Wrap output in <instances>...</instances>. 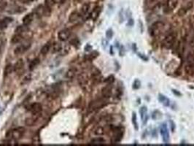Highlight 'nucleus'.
Returning <instances> with one entry per match:
<instances>
[{
	"label": "nucleus",
	"mask_w": 194,
	"mask_h": 146,
	"mask_svg": "<svg viewBox=\"0 0 194 146\" xmlns=\"http://www.w3.org/2000/svg\"><path fill=\"white\" fill-rule=\"evenodd\" d=\"M24 133H25V129L23 127H18V128L13 129L8 131L6 134V137L12 139V140H18L22 138Z\"/></svg>",
	"instance_id": "1"
},
{
	"label": "nucleus",
	"mask_w": 194,
	"mask_h": 146,
	"mask_svg": "<svg viewBox=\"0 0 194 146\" xmlns=\"http://www.w3.org/2000/svg\"><path fill=\"white\" fill-rule=\"evenodd\" d=\"M177 34L175 32H170L165 37L164 40H163V46L166 48L169 49L173 47L176 42Z\"/></svg>",
	"instance_id": "2"
},
{
	"label": "nucleus",
	"mask_w": 194,
	"mask_h": 146,
	"mask_svg": "<svg viewBox=\"0 0 194 146\" xmlns=\"http://www.w3.org/2000/svg\"><path fill=\"white\" fill-rule=\"evenodd\" d=\"M185 72L188 74H191V73L194 72V53L193 52L188 53V56H187Z\"/></svg>",
	"instance_id": "3"
},
{
	"label": "nucleus",
	"mask_w": 194,
	"mask_h": 146,
	"mask_svg": "<svg viewBox=\"0 0 194 146\" xmlns=\"http://www.w3.org/2000/svg\"><path fill=\"white\" fill-rule=\"evenodd\" d=\"M164 27V24L162 21H156L154 24H152V26L150 28V33L152 36H157Z\"/></svg>",
	"instance_id": "4"
},
{
	"label": "nucleus",
	"mask_w": 194,
	"mask_h": 146,
	"mask_svg": "<svg viewBox=\"0 0 194 146\" xmlns=\"http://www.w3.org/2000/svg\"><path fill=\"white\" fill-rule=\"evenodd\" d=\"M113 132H114V140L115 143H118L122 140L124 134V129L121 126H117L113 128Z\"/></svg>",
	"instance_id": "5"
},
{
	"label": "nucleus",
	"mask_w": 194,
	"mask_h": 146,
	"mask_svg": "<svg viewBox=\"0 0 194 146\" xmlns=\"http://www.w3.org/2000/svg\"><path fill=\"white\" fill-rule=\"evenodd\" d=\"M160 133L161 134L162 139H163V143L168 144L169 143V130H168L166 124H162L160 126Z\"/></svg>",
	"instance_id": "6"
},
{
	"label": "nucleus",
	"mask_w": 194,
	"mask_h": 146,
	"mask_svg": "<svg viewBox=\"0 0 194 146\" xmlns=\"http://www.w3.org/2000/svg\"><path fill=\"white\" fill-rule=\"evenodd\" d=\"M31 47V43H26L24 44H21L20 45H18L16 48L14 50V54L18 56V55H21L22 53H25L27 50L29 49V48Z\"/></svg>",
	"instance_id": "7"
},
{
	"label": "nucleus",
	"mask_w": 194,
	"mask_h": 146,
	"mask_svg": "<svg viewBox=\"0 0 194 146\" xmlns=\"http://www.w3.org/2000/svg\"><path fill=\"white\" fill-rule=\"evenodd\" d=\"M104 105H105V100L104 99H97V100L93 101L90 103L88 110L90 111H93L95 110L99 109Z\"/></svg>",
	"instance_id": "8"
},
{
	"label": "nucleus",
	"mask_w": 194,
	"mask_h": 146,
	"mask_svg": "<svg viewBox=\"0 0 194 146\" xmlns=\"http://www.w3.org/2000/svg\"><path fill=\"white\" fill-rule=\"evenodd\" d=\"M177 0H167L164 6V12L167 13L172 12L177 6Z\"/></svg>",
	"instance_id": "9"
},
{
	"label": "nucleus",
	"mask_w": 194,
	"mask_h": 146,
	"mask_svg": "<svg viewBox=\"0 0 194 146\" xmlns=\"http://www.w3.org/2000/svg\"><path fill=\"white\" fill-rule=\"evenodd\" d=\"M42 110V106L41 104L38 103V102L32 103L29 107V110L31 113L34 114V115H37V114L40 113Z\"/></svg>",
	"instance_id": "10"
},
{
	"label": "nucleus",
	"mask_w": 194,
	"mask_h": 146,
	"mask_svg": "<svg viewBox=\"0 0 194 146\" xmlns=\"http://www.w3.org/2000/svg\"><path fill=\"white\" fill-rule=\"evenodd\" d=\"M70 35H71V32H70V29H64L61 30V31L58 33V40H61V41L64 42L67 41V40L70 38Z\"/></svg>",
	"instance_id": "11"
},
{
	"label": "nucleus",
	"mask_w": 194,
	"mask_h": 146,
	"mask_svg": "<svg viewBox=\"0 0 194 146\" xmlns=\"http://www.w3.org/2000/svg\"><path fill=\"white\" fill-rule=\"evenodd\" d=\"M139 113H140L141 119H142L143 124H147V121H148V116H147V108L145 106L142 107L139 109Z\"/></svg>",
	"instance_id": "12"
},
{
	"label": "nucleus",
	"mask_w": 194,
	"mask_h": 146,
	"mask_svg": "<svg viewBox=\"0 0 194 146\" xmlns=\"http://www.w3.org/2000/svg\"><path fill=\"white\" fill-rule=\"evenodd\" d=\"M13 22V18L10 17H5L0 21V29H5L10 23Z\"/></svg>",
	"instance_id": "13"
},
{
	"label": "nucleus",
	"mask_w": 194,
	"mask_h": 146,
	"mask_svg": "<svg viewBox=\"0 0 194 146\" xmlns=\"http://www.w3.org/2000/svg\"><path fill=\"white\" fill-rule=\"evenodd\" d=\"M192 7H193V3L192 2H189V3H188V5H185V7L180 8L179 10L178 11V15H179V16H183V15H185V14L187 13V12L192 8Z\"/></svg>",
	"instance_id": "14"
},
{
	"label": "nucleus",
	"mask_w": 194,
	"mask_h": 146,
	"mask_svg": "<svg viewBox=\"0 0 194 146\" xmlns=\"http://www.w3.org/2000/svg\"><path fill=\"white\" fill-rule=\"evenodd\" d=\"M33 19H34V14L33 13H28L23 18L22 21H23V24L24 26H28L31 24V22L33 21Z\"/></svg>",
	"instance_id": "15"
},
{
	"label": "nucleus",
	"mask_w": 194,
	"mask_h": 146,
	"mask_svg": "<svg viewBox=\"0 0 194 146\" xmlns=\"http://www.w3.org/2000/svg\"><path fill=\"white\" fill-rule=\"evenodd\" d=\"M101 10H102L101 8H100L99 6L96 7V8H94V9L93 10V11L90 13V14L89 16H90V18H92L93 20H96L97 19V18L99 16V14H100V13H101Z\"/></svg>",
	"instance_id": "16"
},
{
	"label": "nucleus",
	"mask_w": 194,
	"mask_h": 146,
	"mask_svg": "<svg viewBox=\"0 0 194 146\" xmlns=\"http://www.w3.org/2000/svg\"><path fill=\"white\" fill-rule=\"evenodd\" d=\"M159 100L163 106L165 107H169L170 105V100L166 97V96H164L162 94H159Z\"/></svg>",
	"instance_id": "17"
},
{
	"label": "nucleus",
	"mask_w": 194,
	"mask_h": 146,
	"mask_svg": "<svg viewBox=\"0 0 194 146\" xmlns=\"http://www.w3.org/2000/svg\"><path fill=\"white\" fill-rule=\"evenodd\" d=\"M24 60L23 59H18V61H17L16 63L14 64L13 67H14V71L16 72H21V70H22L23 69H24Z\"/></svg>",
	"instance_id": "18"
},
{
	"label": "nucleus",
	"mask_w": 194,
	"mask_h": 146,
	"mask_svg": "<svg viewBox=\"0 0 194 146\" xmlns=\"http://www.w3.org/2000/svg\"><path fill=\"white\" fill-rule=\"evenodd\" d=\"M61 50V45L60 43H57V42H56V43H53V44L51 45V50L53 53H58V52H59Z\"/></svg>",
	"instance_id": "19"
},
{
	"label": "nucleus",
	"mask_w": 194,
	"mask_h": 146,
	"mask_svg": "<svg viewBox=\"0 0 194 146\" xmlns=\"http://www.w3.org/2000/svg\"><path fill=\"white\" fill-rule=\"evenodd\" d=\"M80 15L77 12H72L71 14L70 15V16H69V22L70 23H74L75 22V21H77V20L79 19V18H80Z\"/></svg>",
	"instance_id": "20"
},
{
	"label": "nucleus",
	"mask_w": 194,
	"mask_h": 146,
	"mask_svg": "<svg viewBox=\"0 0 194 146\" xmlns=\"http://www.w3.org/2000/svg\"><path fill=\"white\" fill-rule=\"evenodd\" d=\"M13 70H14V67L12 64H7L6 66H5V69H4V76L8 77V75H10L12 73Z\"/></svg>",
	"instance_id": "21"
},
{
	"label": "nucleus",
	"mask_w": 194,
	"mask_h": 146,
	"mask_svg": "<svg viewBox=\"0 0 194 146\" xmlns=\"http://www.w3.org/2000/svg\"><path fill=\"white\" fill-rule=\"evenodd\" d=\"M51 44L50 43H46L45 45H43V47L42 48L41 50H40V53L42 55H46L47 54V53L51 50Z\"/></svg>",
	"instance_id": "22"
},
{
	"label": "nucleus",
	"mask_w": 194,
	"mask_h": 146,
	"mask_svg": "<svg viewBox=\"0 0 194 146\" xmlns=\"http://www.w3.org/2000/svg\"><path fill=\"white\" fill-rule=\"evenodd\" d=\"M23 40V36L21 35V34H18V33H15V35L12 37L11 39V43H13V44H17V43H19L21 40Z\"/></svg>",
	"instance_id": "23"
},
{
	"label": "nucleus",
	"mask_w": 194,
	"mask_h": 146,
	"mask_svg": "<svg viewBox=\"0 0 194 146\" xmlns=\"http://www.w3.org/2000/svg\"><path fill=\"white\" fill-rule=\"evenodd\" d=\"M111 88L109 87V86H107V87L104 88V89H102V96L103 97L105 98V99L110 97V96H111Z\"/></svg>",
	"instance_id": "24"
},
{
	"label": "nucleus",
	"mask_w": 194,
	"mask_h": 146,
	"mask_svg": "<svg viewBox=\"0 0 194 146\" xmlns=\"http://www.w3.org/2000/svg\"><path fill=\"white\" fill-rule=\"evenodd\" d=\"M76 69L74 68H70L66 73V78L68 79H72L74 78L75 76Z\"/></svg>",
	"instance_id": "25"
},
{
	"label": "nucleus",
	"mask_w": 194,
	"mask_h": 146,
	"mask_svg": "<svg viewBox=\"0 0 194 146\" xmlns=\"http://www.w3.org/2000/svg\"><path fill=\"white\" fill-rule=\"evenodd\" d=\"M37 118H34V117H30V118H27L25 120V124L26 125L29 126H31L34 125L37 121Z\"/></svg>",
	"instance_id": "26"
},
{
	"label": "nucleus",
	"mask_w": 194,
	"mask_h": 146,
	"mask_svg": "<svg viewBox=\"0 0 194 146\" xmlns=\"http://www.w3.org/2000/svg\"><path fill=\"white\" fill-rule=\"evenodd\" d=\"M90 4L88 3H86V4H84V5H83V7H82L81 8V13L83 15H86V14L88 13L89 12V9H90Z\"/></svg>",
	"instance_id": "27"
},
{
	"label": "nucleus",
	"mask_w": 194,
	"mask_h": 146,
	"mask_svg": "<svg viewBox=\"0 0 194 146\" xmlns=\"http://www.w3.org/2000/svg\"><path fill=\"white\" fill-rule=\"evenodd\" d=\"M56 2V0H45V5L46 8L48 9H51L55 5Z\"/></svg>",
	"instance_id": "28"
},
{
	"label": "nucleus",
	"mask_w": 194,
	"mask_h": 146,
	"mask_svg": "<svg viewBox=\"0 0 194 146\" xmlns=\"http://www.w3.org/2000/svg\"><path fill=\"white\" fill-rule=\"evenodd\" d=\"M132 124H133L135 130L139 129V126H138V123H137V119H136V115L135 113V112H132Z\"/></svg>",
	"instance_id": "29"
},
{
	"label": "nucleus",
	"mask_w": 194,
	"mask_h": 146,
	"mask_svg": "<svg viewBox=\"0 0 194 146\" xmlns=\"http://www.w3.org/2000/svg\"><path fill=\"white\" fill-rule=\"evenodd\" d=\"M40 60L39 59H37V58L31 61V63H30V64H29L30 70H32V69H34V68H35L36 66L39 64H40Z\"/></svg>",
	"instance_id": "30"
},
{
	"label": "nucleus",
	"mask_w": 194,
	"mask_h": 146,
	"mask_svg": "<svg viewBox=\"0 0 194 146\" xmlns=\"http://www.w3.org/2000/svg\"><path fill=\"white\" fill-rule=\"evenodd\" d=\"M94 134L97 136H102L104 134V129L102 126H99L95 129Z\"/></svg>",
	"instance_id": "31"
},
{
	"label": "nucleus",
	"mask_w": 194,
	"mask_h": 146,
	"mask_svg": "<svg viewBox=\"0 0 194 146\" xmlns=\"http://www.w3.org/2000/svg\"><path fill=\"white\" fill-rule=\"evenodd\" d=\"M104 143H105V140L103 138H101V137L95 138L91 141V143H93V144H104Z\"/></svg>",
	"instance_id": "32"
},
{
	"label": "nucleus",
	"mask_w": 194,
	"mask_h": 146,
	"mask_svg": "<svg viewBox=\"0 0 194 146\" xmlns=\"http://www.w3.org/2000/svg\"><path fill=\"white\" fill-rule=\"evenodd\" d=\"M26 29V26H24V24H23V26H19V27L15 29V32L18 33V34H21L22 32H24V31H25Z\"/></svg>",
	"instance_id": "33"
},
{
	"label": "nucleus",
	"mask_w": 194,
	"mask_h": 146,
	"mask_svg": "<svg viewBox=\"0 0 194 146\" xmlns=\"http://www.w3.org/2000/svg\"><path fill=\"white\" fill-rule=\"evenodd\" d=\"M141 86V83L140 81H139L138 79H136V80L134 81V83H133V89H135V90H136V89H139V88H140Z\"/></svg>",
	"instance_id": "34"
},
{
	"label": "nucleus",
	"mask_w": 194,
	"mask_h": 146,
	"mask_svg": "<svg viewBox=\"0 0 194 146\" xmlns=\"http://www.w3.org/2000/svg\"><path fill=\"white\" fill-rule=\"evenodd\" d=\"M113 31L111 29H110L107 30V31H106V37H107V39H111L112 37H113Z\"/></svg>",
	"instance_id": "35"
},
{
	"label": "nucleus",
	"mask_w": 194,
	"mask_h": 146,
	"mask_svg": "<svg viewBox=\"0 0 194 146\" xmlns=\"http://www.w3.org/2000/svg\"><path fill=\"white\" fill-rule=\"evenodd\" d=\"M7 6V3L3 1V0H0V11L3 10L5 8V7Z\"/></svg>",
	"instance_id": "36"
},
{
	"label": "nucleus",
	"mask_w": 194,
	"mask_h": 146,
	"mask_svg": "<svg viewBox=\"0 0 194 146\" xmlns=\"http://www.w3.org/2000/svg\"><path fill=\"white\" fill-rule=\"evenodd\" d=\"M113 81H114V77H113V75L110 76V77H109L107 79V80H106V82H107V83H108L109 84L112 83Z\"/></svg>",
	"instance_id": "37"
},
{
	"label": "nucleus",
	"mask_w": 194,
	"mask_h": 146,
	"mask_svg": "<svg viewBox=\"0 0 194 146\" xmlns=\"http://www.w3.org/2000/svg\"><path fill=\"white\" fill-rule=\"evenodd\" d=\"M134 24V20L132 19V18H130V19L129 20V21H128V26H129V27H133Z\"/></svg>",
	"instance_id": "38"
},
{
	"label": "nucleus",
	"mask_w": 194,
	"mask_h": 146,
	"mask_svg": "<svg viewBox=\"0 0 194 146\" xmlns=\"http://www.w3.org/2000/svg\"><path fill=\"white\" fill-rule=\"evenodd\" d=\"M172 92H173L174 94L176 95L177 96H180L181 95H182V94H181L180 92H178L177 90H175V89H172Z\"/></svg>",
	"instance_id": "39"
},
{
	"label": "nucleus",
	"mask_w": 194,
	"mask_h": 146,
	"mask_svg": "<svg viewBox=\"0 0 194 146\" xmlns=\"http://www.w3.org/2000/svg\"><path fill=\"white\" fill-rule=\"evenodd\" d=\"M119 17H120V22L122 23L123 21V10H121L119 13Z\"/></svg>",
	"instance_id": "40"
},
{
	"label": "nucleus",
	"mask_w": 194,
	"mask_h": 146,
	"mask_svg": "<svg viewBox=\"0 0 194 146\" xmlns=\"http://www.w3.org/2000/svg\"><path fill=\"white\" fill-rule=\"evenodd\" d=\"M138 55H139V57L142 58V59H143L144 60H145V61H147V58H145V57H144V55L140 54V53H139V54H138Z\"/></svg>",
	"instance_id": "41"
},
{
	"label": "nucleus",
	"mask_w": 194,
	"mask_h": 146,
	"mask_svg": "<svg viewBox=\"0 0 194 146\" xmlns=\"http://www.w3.org/2000/svg\"><path fill=\"white\" fill-rule=\"evenodd\" d=\"M0 50H1V47H0Z\"/></svg>",
	"instance_id": "42"
}]
</instances>
